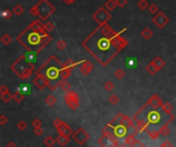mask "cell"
<instances>
[{
    "label": "cell",
    "mask_w": 176,
    "mask_h": 147,
    "mask_svg": "<svg viewBox=\"0 0 176 147\" xmlns=\"http://www.w3.org/2000/svg\"><path fill=\"white\" fill-rule=\"evenodd\" d=\"M83 46L102 65L108 64L118 55L122 49L128 44V41L121 36V33L114 32L108 25H99L83 41Z\"/></svg>",
    "instance_id": "cell-1"
},
{
    "label": "cell",
    "mask_w": 176,
    "mask_h": 147,
    "mask_svg": "<svg viewBox=\"0 0 176 147\" xmlns=\"http://www.w3.org/2000/svg\"><path fill=\"white\" fill-rule=\"evenodd\" d=\"M47 33L40 21H34L17 37V41L27 50L36 53L40 52L52 39Z\"/></svg>",
    "instance_id": "cell-2"
},
{
    "label": "cell",
    "mask_w": 176,
    "mask_h": 147,
    "mask_svg": "<svg viewBox=\"0 0 176 147\" xmlns=\"http://www.w3.org/2000/svg\"><path fill=\"white\" fill-rule=\"evenodd\" d=\"M30 13L33 16L38 17L41 21H47L55 13V7L47 0H40L33 7H31Z\"/></svg>",
    "instance_id": "cell-3"
},
{
    "label": "cell",
    "mask_w": 176,
    "mask_h": 147,
    "mask_svg": "<svg viewBox=\"0 0 176 147\" xmlns=\"http://www.w3.org/2000/svg\"><path fill=\"white\" fill-rule=\"evenodd\" d=\"M51 60H49L45 66H47V69H45V77H47L49 80L51 81H56L57 79L59 78V75H60V67L59 65L57 66V64H51Z\"/></svg>",
    "instance_id": "cell-4"
},
{
    "label": "cell",
    "mask_w": 176,
    "mask_h": 147,
    "mask_svg": "<svg viewBox=\"0 0 176 147\" xmlns=\"http://www.w3.org/2000/svg\"><path fill=\"white\" fill-rule=\"evenodd\" d=\"M93 19L95 20L99 25H103V24H106V23L111 19V15L107 11V9L105 7H100L93 15Z\"/></svg>",
    "instance_id": "cell-5"
},
{
    "label": "cell",
    "mask_w": 176,
    "mask_h": 147,
    "mask_svg": "<svg viewBox=\"0 0 176 147\" xmlns=\"http://www.w3.org/2000/svg\"><path fill=\"white\" fill-rule=\"evenodd\" d=\"M152 23L154 25L159 29H163L169 23V18L164 13H158L154 18H152Z\"/></svg>",
    "instance_id": "cell-6"
},
{
    "label": "cell",
    "mask_w": 176,
    "mask_h": 147,
    "mask_svg": "<svg viewBox=\"0 0 176 147\" xmlns=\"http://www.w3.org/2000/svg\"><path fill=\"white\" fill-rule=\"evenodd\" d=\"M162 115L158 110H150L148 112V115H147V118H148V121L154 124L160 123L162 121Z\"/></svg>",
    "instance_id": "cell-7"
},
{
    "label": "cell",
    "mask_w": 176,
    "mask_h": 147,
    "mask_svg": "<svg viewBox=\"0 0 176 147\" xmlns=\"http://www.w3.org/2000/svg\"><path fill=\"white\" fill-rule=\"evenodd\" d=\"M125 66L128 69H135L137 67V59L136 58H128L125 62Z\"/></svg>",
    "instance_id": "cell-8"
},
{
    "label": "cell",
    "mask_w": 176,
    "mask_h": 147,
    "mask_svg": "<svg viewBox=\"0 0 176 147\" xmlns=\"http://www.w3.org/2000/svg\"><path fill=\"white\" fill-rule=\"evenodd\" d=\"M18 90H19V93H21L22 95H28V94H30L31 86H30V84H27V83L22 84V86H19Z\"/></svg>",
    "instance_id": "cell-9"
},
{
    "label": "cell",
    "mask_w": 176,
    "mask_h": 147,
    "mask_svg": "<svg viewBox=\"0 0 176 147\" xmlns=\"http://www.w3.org/2000/svg\"><path fill=\"white\" fill-rule=\"evenodd\" d=\"M116 6H118V4H116V0H107V1L105 2V8L109 11L113 10Z\"/></svg>",
    "instance_id": "cell-10"
},
{
    "label": "cell",
    "mask_w": 176,
    "mask_h": 147,
    "mask_svg": "<svg viewBox=\"0 0 176 147\" xmlns=\"http://www.w3.org/2000/svg\"><path fill=\"white\" fill-rule=\"evenodd\" d=\"M152 34L154 33H152V31L150 30L149 28H144V29L142 30V32H141V36L145 39H149V38H152Z\"/></svg>",
    "instance_id": "cell-11"
},
{
    "label": "cell",
    "mask_w": 176,
    "mask_h": 147,
    "mask_svg": "<svg viewBox=\"0 0 176 147\" xmlns=\"http://www.w3.org/2000/svg\"><path fill=\"white\" fill-rule=\"evenodd\" d=\"M13 11H10L9 9H3L1 11V17L3 19H5V20H8V19H10L11 18V15H13Z\"/></svg>",
    "instance_id": "cell-12"
},
{
    "label": "cell",
    "mask_w": 176,
    "mask_h": 147,
    "mask_svg": "<svg viewBox=\"0 0 176 147\" xmlns=\"http://www.w3.org/2000/svg\"><path fill=\"white\" fill-rule=\"evenodd\" d=\"M13 13H15V15L17 16H21L23 13H24V8H23L21 5H16L15 7H13Z\"/></svg>",
    "instance_id": "cell-13"
},
{
    "label": "cell",
    "mask_w": 176,
    "mask_h": 147,
    "mask_svg": "<svg viewBox=\"0 0 176 147\" xmlns=\"http://www.w3.org/2000/svg\"><path fill=\"white\" fill-rule=\"evenodd\" d=\"M152 63H154L155 66L158 67V69H160V68H162V67L164 66V62L160 58V57H157V58H155V60L152 61Z\"/></svg>",
    "instance_id": "cell-14"
},
{
    "label": "cell",
    "mask_w": 176,
    "mask_h": 147,
    "mask_svg": "<svg viewBox=\"0 0 176 147\" xmlns=\"http://www.w3.org/2000/svg\"><path fill=\"white\" fill-rule=\"evenodd\" d=\"M148 2H147V0H139L138 2V7L141 8V9H146L147 7H148Z\"/></svg>",
    "instance_id": "cell-15"
},
{
    "label": "cell",
    "mask_w": 176,
    "mask_h": 147,
    "mask_svg": "<svg viewBox=\"0 0 176 147\" xmlns=\"http://www.w3.org/2000/svg\"><path fill=\"white\" fill-rule=\"evenodd\" d=\"M1 41H2V43L6 45V44H8L11 41V37H10L9 35H8V34H4V35L1 36Z\"/></svg>",
    "instance_id": "cell-16"
},
{
    "label": "cell",
    "mask_w": 176,
    "mask_h": 147,
    "mask_svg": "<svg viewBox=\"0 0 176 147\" xmlns=\"http://www.w3.org/2000/svg\"><path fill=\"white\" fill-rule=\"evenodd\" d=\"M43 27H44V29L47 31V32H51L52 30H54V28H55V25H54L52 22H47V23H45V24L43 25Z\"/></svg>",
    "instance_id": "cell-17"
},
{
    "label": "cell",
    "mask_w": 176,
    "mask_h": 147,
    "mask_svg": "<svg viewBox=\"0 0 176 147\" xmlns=\"http://www.w3.org/2000/svg\"><path fill=\"white\" fill-rule=\"evenodd\" d=\"M146 69L148 70V71H149L150 73H155V71H158V67L155 66V65L154 63H150L149 65H147Z\"/></svg>",
    "instance_id": "cell-18"
},
{
    "label": "cell",
    "mask_w": 176,
    "mask_h": 147,
    "mask_svg": "<svg viewBox=\"0 0 176 147\" xmlns=\"http://www.w3.org/2000/svg\"><path fill=\"white\" fill-rule=\"evenodd\" d=\"M148 10H149L152 13H157L158 11H159V7H158L157 4L152 3V4H150L149 6H148Z\"/></svg>",
    "instance_id": "cell-19"
},
{
    "label": "cell",
    "mask_w": 176,
    "mask_h": 147,
    "mask_svg": "<svg viewBox=\"0 0 176 147\" xmlns=\"http://www.w3.org/2000/svg\"><path fill=\"white\" fill-rule=\"evenodd\" d=\"M57 46H58L59 50H65V47H66V42H65L64 40H59L58 42H57Z\"/></svg>",
    "instance_id": "cell-20"
},
{
    "label": "cell",
    "mask_w": 176,
    "mask_h": 147,
    "mask_svg": "<svg viewBox=\"0 0 176 147\" xmlns=\"http://www.w3.org/2000/svg\"><path fill=\"white\" fill-rule=\"evenodd\" d=\"M128 3V0H116V4L118 7H124Z\"/></svg>",
    "instance_id": "cell-21"
},
{
    "label": "cell",
    "mask_w": 176,
    "mask_h": 147,
    "mask_svg": "<svg viewBox=\"0 0 176 147\" xmlns=\"http://www.w3.org/2000/svg\"><path fill=\"white\" fill-rule=\"evenodd\" d=\"M75 1L76 0H63V2L66 4H72V3H74Z\"/></svg>",
    "instance_id": "cell-22"
},
{
    "label": "cell",
    "mask_w": 176,
    "mask_h": 147,
    "mask_svg": "<svg viewBox=\"0 0 176 147\" xmlns=\"http://www.w3.org/2000/svg\"><path fill=\"white\" fill-rule=\"evenodd\" d=\"M116 75H118V77H122V76L124 75L123 74V71H122V70H118V71H116Z\"/></svg>",
    "instance_id": "cell-23"
},
{
    "label": "cell",
    "mask_w": 176,
    "mask_h": 147,
    "mask_svg": "<svg viewBox=\"0 0 176 147\" xmlns=\"http://www.w3.org/2000/svg\"><path fill=\"white\" fill-rule=\"evenodd\" d=\"M111 86H111V84H110V83H107V84H106V89H107V90H109Z\"/></svg>",
    "instance_id": "cell-24"
}]
</instances>
